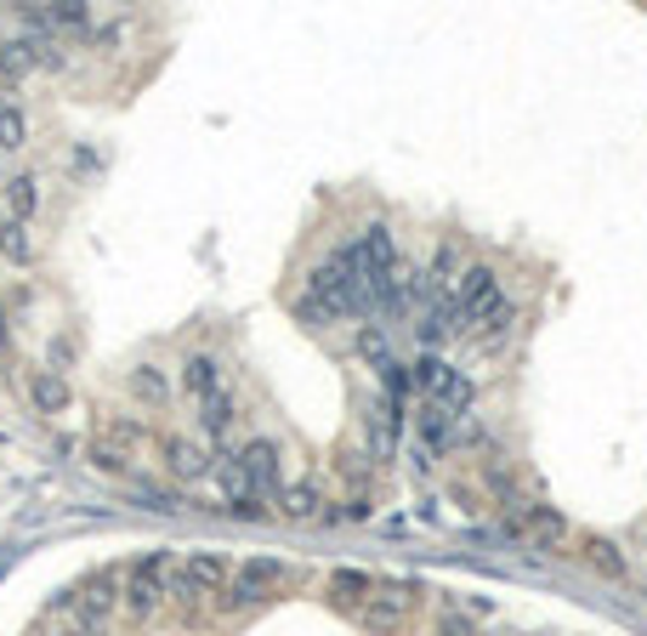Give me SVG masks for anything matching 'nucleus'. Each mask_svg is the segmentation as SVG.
<instances>
[{"instance_id": "1", "label": "nucleus", "mask_w": 647, "mask_h": 636, "mask_svg": "<svg viewBox=\"0 0 647 636\" xmlns=\"http://www.w3.org/2000/svg\"><path fill=\"white\" fill-rule=\"evenodd\" d=\"M170 574H177V557L170 551H143L125 568V585H120V614L131 620H148L154 609L170 602Z\"/></svg>"}, {"instance_id": "2", "label": "nucleus", "mask_w": 647, "mask_h": 636, "mask_svg": "<svg viewBox=\"0 0 647 636\" xmlns=\"http://www.w3.org/2000/svg\"><path fill=\"white\" fill-rule=\"evenodd\" d=\"M227 574L233 568L216 551H193V557L177 562V574H170V596H182L188 609H199V602H211V596L227 591Z\"/></svg>"}, {"instance_id": "3", "label": "nucleus", "mask_w": 647, "mask_h": 636, "mask_svg": "<svg viewBox=\"0 0 647 636\" xmlns=\"http://www.w3.org/2000/svg\"><path fill=\"white\" fill-rule=\"evenodd\" d=\"M165 460H170V472H177L182 483H193V478L211 472V455H204L199 444H188V438H165Z\"/></svg>"}, {"instance_id": "4", "label": "nucleus", "mask_w": 647, "mask_h": 636, "mask_svg": "<svg viewBox=\"0 0 647 636\" xmlns=\"http://www.w3.org/2000/svg\"><path fill=\"white\" fill-rule=\"evenodd\" d=\"M182 387L193 392V404H204V398H216V392H222L216 364H211V358H188V364H182Z\"/></svg>"}, {"instance_id": "5", "label": "nucleus", "mask_w": 647, "mask_h": 636, "mask_svg": "<svg viewBox=\"0 0 647 636\" xmlns=\"http://www.w3.org/2000/svg\"><path fill=\"white\" fill-rule=\"evenodd\" d=\"M23 137H29L23 103H18V97H0V148H23Z\"/></svg>"}, {"instance_id": "6", "label": "nucleus", "mask_w": 647, "mask_h": 636, "mask_svg": "<svg viewBox=\"0 0 647 636\" xmlns=\"http://www.w3.org/2000/svg\"><path fill=\"white\" fill-rule=\"evenodd\" d=\"M34 52H41L34 41H7V46H0V63H7L12 75H23V69H34Z\"/></svg>"}, {"instance_id": "7", "label": "nucleus", "mask_w": 647, "mask_h": 636, "mask_svg": "<svg viewBox=\"0 0 647 636\" xmlns=\"http://www.w3.org/2000/svg\"><path fill=\"white\" fill-rule=\"evenodd\" d=\"M131 392L143 398V404H159V398H165V376L159 370H136L131 376Z\"/></svg>"}, {"instance_id": "8", "label": "nucleus", "mask_w": 647, "mask_h": 636, "mask_svg": "<svg viewBox=\"0 0 647 636\" xmlns=\"http://www.w3.org/2000/svg\"><path fill=\"white\" fill-rule=\"evenodd\" d=\"M7 205H12L18 216H29V211H34V182H29V177H23V182H12V193H7Z\"/></svg>"}, {"instance_id": "9", "label": "nucleus", "mask_w": 647, "mask_h": 636, "mask_svg": "<svg viewBox=\"0 0 647 636\" xmlns=\"http://www.w3.org/2000/svg\"><path fill=\"white\" fill-rule=\"evenodd\" d=\"M34 398H41L46 410H57V404H68V387H57V381H46V376H41V381H34Z\"/></svg>"}, {"instance_id": "10", "label": "nucleus", "mask_w": 647, "mask_h": 636, "mask_svg": "<svg viewBox=\"0 0 647 636\" xmlns=\"http://www.w3.org/2000/svg\"><path fill=\"white\" fill-rule=\"evenodd\" d=\"M0 245H7L12 256H23V250H29V239H23V222H12L7 233H0Z\"/></svg>"}]
</instances>
